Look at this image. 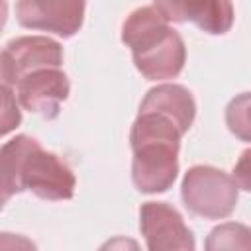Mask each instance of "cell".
Returning <instances> with one entry per match:
<instances>
[{
	"label": "cell",
	"mask_w": 251,
	"mask_h": 251,
	"mask_svg": "<svg viewBox=\"0 0 251 251\" xmlns=\"http://www.w3.org/2000/svg\"><path fill=\"white\" fill-rule=\"evenodd\" d=\"M2 84L16 86L24 76L63 65V47L47 35H22L6 43L2 51Z\"/></svg>",
	"instance_id": "cell-5"
},
{
	"label": "cell",
	"mask_w": 251,
	"mask_h": 251,
	"mask_svg": "<svg viewBox=\"0 0 251 251\" xmlns=\"http://www.w3.org/2000/svg\"><path fill=\"white\" fill-rule=\"evenodd\" d=\"M139 229L151 251H192L196 247L194 235L184 224V218L167 202L141 204Z\"/></svg>",
	"instance_id": "cell-6"
},
{
	"label": "cell",
	"mask_w": 251,
	"mask_h": 251,
	"mask_svg": "<svg viewBox=\"0 0 251 251\" xmlns=\"http://www.w3.org/2000/svg\"><path fill=\"white\" fill-rule=\"evenodd\" d=\"M239 186L222 169L210 165H194L186 171L180 196L186 210L204 220H224L231 216L237 204Z\"/></svg>",
	"instance_id": "cell-4"
},
{
	"label": "cell",
	"mask_w": 251,
	"mask_h": 251,
	"mask_svg": "<svg viewBox=\"0 0 251 251\" xmlns=\"http://www.w3.org/2000/svg\"><path fill=\"white\" fill-rule=\"evenodd\" d=\"M233 180L237 182V186L241 190L251 192V147L239 155V159L233 167Z\"/></svg>",
	"instance_id": "cell-14"
},
{
	"label": "cell",
	"mask_w": 251,
	"mask_h": 251,
	"mask_svg": "<svg viewBox=\"0 0 251 251\" xmlns=\"http://www.w3.org/2000/svg\"><path fill=\"white\" fill-rule=\"evenodd\" d=\"M16 98L24 110L39 114L45 120L59 116L61 104L69 98L71 84L61 67H49L24 76L16 86Z\"/></svg>",
	"instance_id": "cell-8"
},
{
	"label": "cell",
	"mask_w": 251,
	"mask_h": 251,
	"mask_svg": "<svg viewBox=\"0 0 251 251\" xmlns=\"http://www.w3.org/2000/svg\"><path fill=\"white\" fill-rule=\"evenodd\" d=\"M204 247L208 251H235V249H251V227L243 226V224H235V222H226L216 226L208 237Z\"/></svg>",
	"instance_id": "cell-11"
},
{
	"label": "cell",
	"mask_w": 251,
	"mask_h": 251,
	"mask_svg": "<svg viewBox=\"0 0 251 251\" xmlns=\"http://www.w3.org/2000/svg\"><path fill=\"white\" fill-rule=\"evenodd\" d=\"M182 135L171 118L153 110H139L129 131L131 180L139 192L159 194L175 184Z\"/></svg>",
	"instance_id": "cell-2"
},
{
	"label": "cell",
	"mask_w": 251,
	"mask_h": 251,
	"mask_svg": "<svg viewBox=\"0 0 251 251\" xmlns=\"http://www.w3.org/2000/svg\"><path fill=\"white\" fill-rule=\"evenodd\" d=\"M84 8L86 0H18L16 20L25 29H41L69 39L82 27Z\"/></svg>",
	"instance_id": "cell-7"
},
{
	"label": "cell",
	"mask_w": 251,
	"mask_h": 251,
	"mask_svg": "<svg viewBox=\"0 0 251 251\" xmlns=\"http://www.w3.org/2000/svg\"><path fill=\"white\" fill-rule=\"evenodd\" d=\"M2 204L24 190L41 200H71L76 178L67 163L45 151L35 137L16 135L2 145Z\"/></svg>",
	"instance_id": "cell-1"
},
{
	"label": "cell",
	"mask_w": 251,
	"mask_h": 251,
	"mask_svg": "<svg viewBox=\"0 0 251 251\" xmlns=\"http://www.w3.org/2000/svg\"><path fill=\"white\" fill-rule=\"evenodd\" d=\"M139 110H153L171 118L182 129V133L190 129L196 118L194 96L182 84H159L147 90L145 98L139 104Z\"/></svg>",
	"instance_id": "cell-10"
},
{
	"label": "cell",
	"mask_w": 251,
	"mask_h": 251,
	"mask_svg": "<svg viewBox=\"0 0 251 251\" xmlns=\"http://www.w3.org/2000/svg\"><path fill=\"white\" fill-rule=\"evenodd\" d=\"M2 92H4V118H2V135H6L8 131H12L14 127L20 126L22 122V114L16 106V96L12 94L10 86L2 84Z\"/></svg>",
	"instance_id": "cell-13"
},
{
	"label": "cell",
	"mask_w": 251,
	"mask_h": 251,
	"mask_svg": "<svg viewBox=\"0 0 251 251\" xmlns=\"http://www.w3.org/2000/svg\"><path fill=\"white\" fill-rule=\"evenodd\" d=\"M226 126L239 139L251 143V92H241L226 106Z\"/></svg>",
	"instance_id": "cell-12"
},
{
	"label": "cell",
	"mask_w": 251,
	"mask_h": 251,
	"mask_svg": "<svg viewBox=\"0 0 251 251\" xmlns=\"http://www.w3.org/2000/svg\"><path fill=\"white\" fill-rule=\"evenodd\" d=\"M122 41L131 49L135 69L147 80H169L184 69V41L155 6L135 8L126 18Z\"/></svg>",
	"instance_id": "cell-3"
},
{
	"label": "cell",
	"mask_w": 251,
	"mask_h": 251,
	"mask_svg": "<svg viewBox=\"0 0 251 251\" xmlns=\"http://www.w3.org/2000/svg\"><path fill=\"white\" fill-rule=\"evenodd\" d=\"M153 6L175 24H196L210 35H224L233 25L231 0H153Z\"/></svg>",
	"instance_id": "cell-9"
}]
</instances>
